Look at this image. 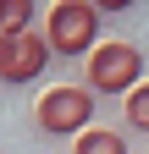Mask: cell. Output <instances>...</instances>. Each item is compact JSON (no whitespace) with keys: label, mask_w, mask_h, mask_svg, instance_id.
<instances>
[{"label":"cell","mask_w":149,"mask_h":154,"mask_svg":"<svg viewBox=\"0 0 149 154\" xmlns=\"http://www.w3.org/2000/svg\"><path fill=\"white\" fill-rule=\"evenodd\" d=\"M72 154H127V138L110 127H88L83 138H72Z\"/></svg>","instance_id":"5"},{"label":"cell","mask_w":149,"mask_h":154,"mask_svg":"<svg viewBox=\"0 0 149 154\" xmlns=\"http://www.w3.org/2000/svg\"><path fill=\"white\" fill-rule=\"evenodd\" d=\"M33 0H0V33H28Z\"/></svg>","instance_id":"6"},{"label":"cell","mask_w":149,"mask_h":154,"mask_svg":"<svg viewBox=\"0 0 149 154\" xmlns=\"http://www.w3.org/2000/svg\"><path fill=\"white\" fill-rule=\"evenodd\" d=\"M44 44H50V55H94V44H100V6H88V0H61V6H50V17H44Z\"/></svg>","instance_id":"1"},{"label":"cell","mask_w":149,"mask_h":154,"mask_svg":"<svg viewBox=\"0 0 149 154\" xmlns=\"http://www.w3.org/2000/svg\"><path fill=\"white\" fill-rule=\"evenodd\" d=\"M127 121H133L138 132H149V83H138L133 94H127Z\"/></svg>","instance_id":"7"},{"label":"cell","mask_w":149,"mask_h":154,"mask_svg":"<svg viewBox=\"0 0 149 154\" xmlns=\"http://www.w3.org/2000/svg\"><path fill=\"white\" fill-rule=\"evenodd\" d=\"M33 121H39V132H50V138H83L88 121H94V94L78 88V83H61L50 88L39 105H33Z\"/></svg>","instance_id":"2"},{"label":"cell","mask_w":149,"mask_h":154,"mask_svg":"<svg viewBox=\"0 0 149 154\" xmlns=\"http://www.w3.org/2000/svg\"><path fill=\"white\" fill-rule=\"evenodd\" d=\"M50 66V44L44 33H0V83H33Z\"/></svg>","instance_id":"4"},{"label":"cell","mask_w":149,"mask_h":154,"mask_svg":"<svg viewBox=\"0 0 149 154\" xmlns=\"http://www.w3.org/2000/svg\"><path fill=\"white\" fill-rule=\"evenodd\" d=\"M144 77V55L127 38H105L88 55V94H133Z\"/></svg>","instance_id":"3"}]
</instances>
